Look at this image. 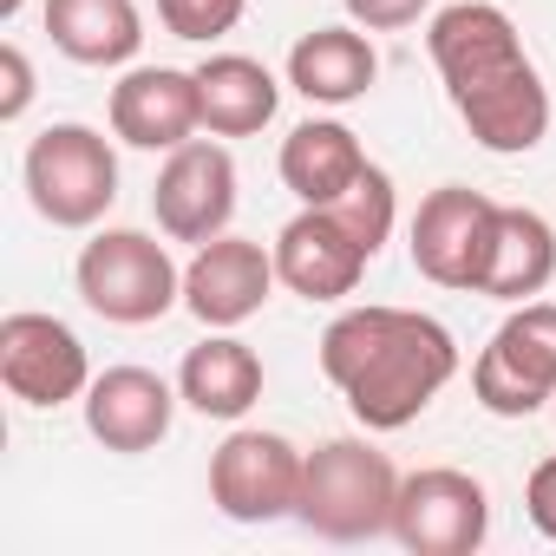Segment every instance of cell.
Instances as JSON below:
<instances>
[{
	"label": "cell",
	"instance_id": "obj_18",
	"mask_svg": "<svg viewBox=\"0 0 556 556\" xmlns=\"http://www.w3.org/2000/svg\"><path fill=\"white\" fill-rule=\"evenodd\" d=\"M177 393H184V406L203 413V419H242V413L262 400V354H255L249 341H236L229 328H210V341L184 354Z\"/></svg>",
	"mask_w": 556,
	"mask_h": 556
},
{
	"label": "cell",
	"instance_id": "obj_16",
	"mask_svg": "<svg viewBox=\"0 0 556 556\" xmlns=\"http://www.w3.org/2000/svg\"><path fill=\"white\" fill-rule=\"evenodd\" d=\"M549 282H556V229H549V216L497 203V223H491L484 268H478L471 295H491V302L517 308V302H536Z\"/></svg>",
	"mask_w": 556,
	"mask_h": 556
},
{
	"label": "cell",
	"instance_id": "obj_12",
	"mask_svg": "<svg viewBox=\"0 0 556 556\" xmlns=\"http://www.w3.org/2000/svg\"><path fill=\"white\" fill-rule=\"evenodd\" d=\"M275 282H282L275 275V249L223 229L216 242H197V255L184 268V308L203 328H242L249 315H262Z\"/></svg>",
	"mask_w": 556,
	"mask_h": 556
},
{
	"label": "cell",
	"instance_id": "obj_3",
	"mask_svg": "<svg viewBox=\"0 0 556 556\" xmlns=\"http://www.w3.org/2000/svg\"><path fill=\"white\" fill-rule=\"evenodd\" d=\"M400 471L367 439H321L302 465V504L295 517L328 543H367L393 530Z\"/></svg>",
	"mask_w": 556,
	"mask_h": 556
},
{
	"label": "cell",
	"instance_id": "obj_9",
	"mask_svg": "<svg viewBox=\"0 0 556 556\" xmlns=\"http://www.w3.org/2000/svg\"><path fill=\"white\" fill-rule=\"evenodd\" d=\"M0 387H8L21 406H66V400H86L92 387V361H86V341L53 321V315H8L0 321Z\"/></svg>",
	"mask_w": 556,
	"mask_h": 556
},
{
	"label": "cell",
	"instance_id": "obj_15",
	"mask_svg": "<svg viewBox=\"0 0 556 556\" xmlns=\"http://www.w3.org/2000/svg\"><path fill=\"white\" fill-rule=\"evenodd\" d=\"M177 400H184V393H170V380H157L151 367H105V374H92V387H86V432H92L105 452L138 458V452H151V445L170 439Z\"/></svg>",
	"mask_w": 556,
	"mask_h": 556
},
{
	"label": "cell",
	"instance_id": "obj_10",
	"mask_svg": "<svg viewBox=\"0 0 556 556\" xmlns=\"http://www.w3.org/2000/svg\"><path fill=\"white\" fill-rule=\"evenodd\" d=\"M151 216L170 242H216L236 216V157L210 138L177 144L151 184Z\"/></svg>",
	"mask_w": 556,
	"mask_h": 556
},
{
	"label": "cell",
	"instance_id": "obj_19",
	"mask_svg": "<svg viewBox=\"0 0 556 556\" xmlns=\"http://www.w3.org/2000/svg\"><path fill=\"white\" fill-rule=\"evenodd\" d=\"M361 170H367V151H361V138H354L341 118H308V125H295V131L282 138V184H289L308 210L341 203V197L361 184Z\"/></svg>",
	"mask_w": 556,
	"mask_h": 556
},
{
	"label": "cell",
	"instance_id": "obj_25",
	"mask_svg": "<svg viewBox=\"0 0 556 556\" xmlns=\"http://www.w3.org/2000/svg\"><path fill=\"white\" fill-rule=\"evenodd\" d=\"M348 8V21L354 27H367V34H400V27H413L432 0H341Z\"/></svg>",
	"mask_w": 556,
	"mask_h": 556
},
{
	"label": "cell",
	"instance_id": "obj_21",
	"mask_svg": "<svg viewBox=\"0 0 556 556\" xmlns=\"http://www.w3.org/2000/svg\"><path fill=\"white\" fill-rule=\"evenodd\" d=\"M47 40L73 66H125L144 47L138 0H47Z\"/></svg>",
	"mask_w": 556,
	"mask_h": 556
},
{
	"label": "cell",
	"instance_id": "obj_6",
	"mask_svg": "<svg viewBox=\"0 0 556 556\" xmlns=\"http://www.w3.org/2000/svg\"><path fill=\"white\" fill-rule=\"evenodd\" d=\"M471 400L497 419H530L556 400V302H517L471 361Z\"/></svg>",
	"mask_w": 556,
	"mask_h": 556
},
{
	"label": "cell",
	"instance_id": "obj_13",
	"mask_svg": "<svg viewBox=\"0 0 556 556\" xmlns=\"http://www.w3.org/2000/svg\"><path fill=\"white\" fill-rule=\"evenodd\" d=\"M367 242L334 216V210H308L275 236V275H282V289L302 295V302H348L367 275Z\"/></svg>",
	"mask_w": 556,
	"mask_h": 556
},
{
	"label": "cell",
	"instance_id": "obj_2",
	"mask_svg": "<svg viewBox=\"0 0 556 556\" xmlns=\"http://www.w3.org/2000/svg\"><path fill=\"white\" fill-rule=\"evenodd\" d=\"M321 374L348 400V413L367 432H400L413 426L458 374V341L445 321L419 308H348L321 334Z\"/></svg>",
	"mask_w": 556,
	"mask_h": 556
},
{
	"label": "cell",
	"instance_id": "obj_22",
	"mask_svg": "<svg viewBox=\"0 0 556 556\" xmlns=\"http://www.w3.org/2000/svg\"><path fill=\"white\" fill-rule=\"evenodd\" d=\"M321 210H334V216L367 242V255H380V249H387V236H393V216H400V203H393V177H387L380 164H367V170H361V184H354L341 203H321Z\"/></svg>",
	"mask_w": 556,
	"mask_h": 556
},
{
	"label": "cell",
	"instance_id": "obj_5",
	"mask_svg": "<svg viewBox=\"0 0 556 556\" xmlns=\"http://www.w3.org/2000/svg\"><path fill=\"white\" fill-rule=\"evenodd\" d=\"M27 197L53 229H92L118 203V157L112 138L92 125H47L27 144Z\"/></svg>",
	"mask_w": 556,
	"mask_h": 556
},
{
	"label": "cell",
	"instance_id": "obj_17",
	"mask_svg": "<svg viewBox=\"0 0 556 556\" xmlns=\"http://www.w3.org/2000/svg\"><path fill=\"white\" fill-rule=\"evenodd\" d=\"M374 79H380V53L367 27H315L289 53V86L308 105H354L374 92Z\"/></svg>",
	"mask_w": 556,
	"mask_h": 556
},
{
	"label": "cell",
	"instance_id": "obj_1",
	"mask_svg": "<svg viewBox=\"0 0 556 556\" xmlns=\"http://www.w3.org/2000/svg\"><path fill=\"white\" fill-rule=\"evenodd\" d=\"M426 53L445 79L452 112L465 118V131L484 151L517 157V151L543 144L549 92H543V73L530 66L517 21L504 8H491V0H452L426 27Z\"/></svg>",
	"mask_w": 556,
	"mask_h": 556
},
{
	"label": "cell",
	"instance_id": "obj_14",
	"mask_svg": "<svg viewBox=\"0 0 556 556\" xmlns=\"http://www.w3.org/2000/svg\"><path fill=\"white\" fill-rule=\"evenodd\" d=\"M203 131V92L184 66H131L112 86V138L131 151H177Z\"/></svg>",
	"mask_w": 556,
	"mask_h": 556
},
{
	"label": "cell",
	"instance_id": "obj_20",
	"mask_svg": "<svg viewBox=\"0 0 556 556\" xmlns=\"http://www.w3.org/2000/svg\"><path fill=\"white\" fill-rule=\"evenodd\" d=\"M197 92H203V131L210 138H255L275 118V105H282L275 73L249 53H210L197 66Z\"/></svg>",
	"mask_w": 556,
	"mask_h": 556
},
{
	"label": "cell",
	"instance_id": "obj_24",
	"mask_svg": "<svg viewBox=\"0 0 556 556\" xmlns=\"http://www.w3.org/2000/svg\"><path fill=\"white\" fill-rule=\"evenodd\" d=\"M27 105H34V66H27V53L8 40V47H0V125H21Z\"/></svg>",
	"mask_w": 556,
	"mask_h": 556
},
{
	"label": "cell",
	"instance_id": "obj_27",
	"mask_svg": "<svg viewBox=\"0 0 556 556\" xmlns=\"http://www.w3.org/2000/svg\"><path fill=\"white\" fill-rule=\"evenodd\" d=\"M21 8H27V0H0V21H14Z\"/></svg>",
	"mask_w": 556,
	"mask_h": 556
},
{
	"label": "cell",
	"instance_id": "obj_7",
	"mask_svg": "<svg viewBox=\"0 0 556 556\" xmlns=\"http://www.w3.org/2000/svg\"><path fill=\"white\" fill-rule=\"evenodd\" d=\"M302 465H308V452H295V439L262 432V426H242L210 458V504L229 523L295 517V504H302Z\"/></svg>",
	"mask_w": 556,
	"mask_h": 556
},
{
	"label": "cell",
	"instance_id": "obj_8",
	"mask_svg": "<svg viewBox=\"0 0 556 556\" xmlns=\"http://www.w3.org/2000/svg\"><path fill=\"white\" fill-rule=\"evenodd\" d=\"M393 536L413 556H471L491 536V497L458 465L406 471L400 478V504H393Z\"/></svg>",
	"mask_w": 556,
	"mask_h": 556
},
{
	"label": "cell",
	"instance_id": "obj_4",
	"mask_svg": "<svg viewBox=\"0 0 556 556\" xmlns=\"http://www.w3.org/2000/svg\"><path fill=\"white\" fill-rule=\"evenodd\" d=\"M73 282H79V302L112 328H151L184 302V268L144 229H99L79 249Z\"/></svg>",
	"mask_w": 556,
	"mask_h": 556
},
{
	"label": "cell",
	"instance_id": "obj_11",
	"mask_svg": "<svg viewBox=\"0 0 556 556\" xmlns=\"http://www.w3.org/2000/svg\"><path fill=\"white\" fill-rule=\"evenodd\" d=\"M497 203L471 184H439L419 216H413V268L426 275L432 289H478V268H484V242H491Z\"/></svg>",
	"mask_w": 556,
	"mask_h": 556
},
{
	"label": "cell",
	"instance_id": "obj_26",
	"mask_svg": "<svg viewBox=\"0 0 556 556\" xmlns=\"http://www.w3.org/2000/svg\"><path fill=\"white\" fill-rule=\"evenodd\" d=\"M523 510H530V523L556 543V452L530 471V484H523Z\"/></svg>",
	"mask_w": 556,
	"mask_h": 556
},
{
	"label": "cell",
	"instance_id": "obj_23",
	"mask_svg": "<svg viewBox=\"0 0 556 556\" xmlns=\"http://www.w3.org/2000/svg\"><path fill=\"white\" fill-rule=\"evenodd\" d=\"M242 8L249 0H157V21L177 40H223V34H236Z\"/></svg>",
	"mask_w": 556,
	"mask_h": 556
}]
</instances>
